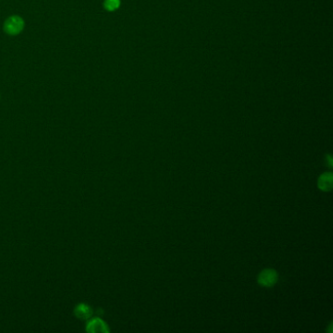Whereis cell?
Instances as JSON below:
<instances>
[{
    "label": "cell",
    "mask_w": 333,
    "mask_h": 333,
    "mask_svg": "<svg viewBox=\"0 0 333 333\" xmlns=\"http://www.w3.org/2000/svg\"><path fill=\"white\" fill-rule=\"evenodd\" d=\"M25 27L24 20L19 16H12L4 23V30L10 35L19 34Z\"/></svg>",
    "instance_id": "6da1fadb"
},
{
    "label": "cell",
    "mask_w": 333,
    "mask_h": 333,
    "mask_svg": "<svg viewBox=\"0 0 333 333\" xmlns=\"http://www.w3.org/2000/svg\"><path fill=\"white\" fill-rule=\"evenodd\" d=\"M278 281V274L273 269H266L262 271L258 276V282L265 287H271Z\"/></svg>",
    "instance_id": "7a4b0ae2"
},
{
    "label": "cell",
    "mask_w": 333,
    "mask_h": 333,
    "mask_svg": "<svg viewBox=\"0 0 333 333\" xmlns=\"http://www.w3.org/2000/svg\"><path fill=\"white\" fill-rule=\"evenodd\" d=\"M86 329L91 332H106L107 331V324L100 319L90 320Z\"/></svg>",
    "instance_id": "3957f363"
},
{
    "label": "cell",
    "mask_w": 333,
    "mask_h": 333,
    "mask_svg": "<svg viewBox=\"0 0 333 333\" xmlns=\"http://www.w3.org/2000/svg\"><path fill=\"white\" fill-rule=\"evenodd\" d=\"M318 186L323 192H329L332 189V174L323 173L320 175Z\"/></svg>",
    "instance_id": "277c9868"
},
{
    "label": "cell",
    "mask_w": 333,
    "mask_h": 333,
    "mask_svg": "<svg viewBox=\"0 0 333 333\" xmlns=\"http://www.w3.org/2000/svg\"><path fill=\"white\" fill-rule=\"evenodd\" d=\"M76 314L80 319H88L91 315V310L89 307L81 304L76 310Z\"/></svg>",
    "instance_id": "5b68a950"
},
{
    "label": "cell",
    "mask_w": 333,
    "mask_h": 333,
    "mask_svg": "<svg viewBox=\"0 0 333 333\" xmlns=\"http://www.w3.org/2000/svg\"><path fill=\"white\" fill-rule=\"evenodd\" d=\"M105 8L108 11H114L120 6V0H106L105 3Z\"/></svg>",
    "instance_id": "8992f818"
}]
</instances>
